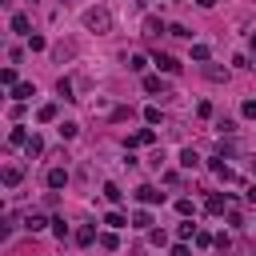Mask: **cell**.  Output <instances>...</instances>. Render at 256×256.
I'll return each mask as SVG.
<instances>
[{
  "mask_svg": "<svg viewBox=\"0 0 256 256\" xmlns=\"http://www.w3.org/2000/svg\"><path fill=\"white\" fill-rule=\"evenodd\" d=\"M84 24H88L92 32H112V12H104V8H92V12L84 16Z\"/></svg>",
  "mask_w": 256,
  "mask_h": 256,
  "instance_id": "6da1fadb",
  "label": "cell"
},
{
  "mask_svg": "<svg viewBox=\"0 0 256 256\" xmlns=\"http://www.w3.org/2000/svg\"><path fill=\"white\" fill-rule=\"evenodd\" d=\"M136 200H140V204H164V192H156L152 184H140V188H136Z\"/></svg>",
  "mask_w": 256,
  "mask_h": 256,
  "instance_id": "7a4b0ae2",
  "label": "cell"
},
{
  "mask_svg": "<svg viewBox=\"0 0 256 256\" xmlns=\"http://www.w3.org/2000/svg\"><path fill=\"white\" fill-rule=\"evenodd\" d=\"M152 140H156V132H152V128H140V132L128 136V148H144V144H152Z\"/></svg>",
  "mask_w": 256,
  "mask_h": 256,
  "instance_id": "3957f363",
  "label": "cell"
},
{
  "mask_svg": "<svg viewBox=\"0 0 256 256\" xmlns=\"http://www.w3.org/2000/svg\"><path fill=\"white\" fill-rule=\"evenodd\" d=\"M12 32H20V36H32V24H28V16H24V12H16V16H12Z\"/></svg>",
  "mask_w": 256,
  "mask_h": 256,
  "instance_id": "277c9868",
  "label": "cell"
},
{
  "mask_svg": "<svg viewBox=\"0 0 256 256\" xmlns=\"http://www.w3.org/2000/svg\"><path fill=\"white\" fill-rule=\"evenodd\" d=\"M156 64H160L164 72H180V60H176V56H168V52H156Z\"/></svg>",
  "mask_w": 256,
  "mask_h": 256,
  "instance_id": "5b68a950",
  "label": "cell"
},
{
  "mask_svg": "<svg viewBox=\"0 0 256 256\" xmlns=\"http://www.w3.org/2000/svg\"><path fill=\"white\" fill-rule=\"evenodd\" d=\"M32 96H36V88H32V84H16V88H12V100H20V104H24V100H32Z\"/></svg>",
  "mask_w": 256,
  "mask_h": 256,
  "instance_id": "8992f818",
  "label": "cell"
},
{
  "mask_svg": "<svg viewBox=\"0 0 256 256\" xmlns=\"http://www.w3.org/2000/svg\"><path fill=\"white\" fill-rule=\"evenodd\" d=\"M64 184H68V172L64 168H52L48 172V188H64Z\"/></svg>",
  "mask_w": 256,
  "mask_h": 256,
  "instance_id": "52a82bcc",
  "label": "cell"
},
{
  "mask_svg": "<svg viewBox=\"0 0 256 256\" xmlns=\"http://www.w3.org/2000/svg\"><path fill=\"white\" fill-rule=\"evenodd\" d=\"M144 92H152V96L160 92V96H164V80H160V76H144Z\"/></svg>",
  "mask_w": 256,
  "mask_h": 256,
  "instance_id": "ba28073f",
  "label": "cell"
},
{
  "mask_svg": "<svg viewBox=\"0 0 256 256\" xmlns=\"http://www.w3.org/2000/svg\"><path fill=\"white\" fill-rule=\"evenodd\" d=\"M24 152H28V156H40V152H44V140L32 132V136H28V144H24Z\"/></svg>",
  "mask_w": 256,
  "mask_h": 256,
  "instance_id": "9c48e42d",
  "label": "cell"
},
{
  "mask_svg": "<svg viewBox=\"0 0 256 256\" xmlns=\"http://www.w3.org/2000/svg\"><path fill=\"white\" fill-rule=\"evenodd\" d=\"M20 176H24V172H20L16 164H8V168H4V184H8V188H16V184H20Z\"/></svg>",
  "mask_w": 256,
  "mask_h": 256,
  "instance_id": "30bf717a",
  "label": "cell"
},
{
  "mask_svg": "<svg viewBox=\"0 0 256 256\" xmlns=\"http://www.w3.org/2000/svg\"><path fill=\"white\" fill-rule=\"evenodd\" d=\"M132 228H152V212H148V208H140V212L132 216Z\"/></svg>",
  "mask_w": 256,
  "mask_h": 256,
  "instance_id": "8fae6325",
  "label": "cell"
},
{
  "mask_svg": "<svg viewBox=\"0 0 256 256\" xmlns=\"http://www.w3.org/2000/svg\"><path fill=\"white\" fill-rule=\"evenodd\" d=\"M92 240H96V228H92V224L76 228V244H92Z\"/></svg>",
  "mask_w": 256,
  "mask_h": 256,
  "instance_id": "7c38bea8",
  "label": "cell"
},
{
  "mask_svg": "<svg viewBox=\"0 0 256 256\" xmlns=\"http://www.w3.org/2000/svg\"><path fill=\"white\" fill-rule=\"evenodd\" d=\"M128 68H132V72H144V68H148V56L132 52V56H128Z\"/></svg>",
  "mask_w": 256,
  "mask_h": 256,
  "instance_id": "4fadbf2b",
  "label": "cell"
},
{
  "mask_svg": "<svg viewBox=\"0 0 256 256\" xmlns=\"http://www.w3.org/2000/svg\"><path fill=\"white\" fill-rule=\"evenodd\" d=\"M36 120H40V124H48V120H56V104H40V112H36Z\"/></svg>",
  "mask_w": 256,
  "mask_h": 256,
  "instance_id": "5bb4252c",
  "label": "cell"
},
{
  "mask_svg": "<svg viewBox=\"0 0 256 256\" xmlns=\"http://www.w3.org/2000/svg\"><path fill=\"white\" fill-rule=\"evenodd\" d=\"M224 204H228V196H220V192L208 196V212H224Z\"/></svg>",
  "mask_w": 256,
  "mask_h": 256,
  "instance_id": "9a60e30c",
  "label": "cell"
},
{
  "mask_svg": "<svg viewBox=\"0 0 256 256\" xmlns=\"http://www.w3.org/2000/svg\"><path fill=\"white\" fill-rule=\"evenodd\" d=\"M104 224H108V228H124V224H128V216H124V212H108V216H104Z\"/></svg>",
  "mask_w": 256,
  "mask_h": 256,
  "instance_id": "2e32d148",
  "label": "cell"
},
{
  "mask_svg": "<svg viewBox=\"0 0 256 256\" xmlns=\"http://www.w3.org/2000/svg\"><path fill=\"white\" fill-rule=\"evenodd\" d=\"M144 32H148V36H160V32H164V24H160L156 16H148V20H144Z\"/></svg>",
  "mask_w": 256,
  "mask_h": 256,
  "instance_id": "e0dca14e",
  "label": "cell"
},
{
  "mask_svg": "<svg viewBox=\"0 0 256 256\" xmlns=\"http://www.w3.org/2000/svg\"><path fill=\"white\" fill-rule=\"evenodd\" d=\"M8 144H12V148H16V144H28V132H24V128H12V132H8Z\"/></svg>",
  "mask_w": 256,
  "mask_h": 256,
  "instance_id": "ac0fdd59",
  "label": "cell"
},
{
  "mask_svg": "<svg viewBox=\"0 0 256 256\" xmlns=\"http://www.w3.org/2000/svg\"><path fill=\"white\" fill-rule=\"evenodd\" d=\"M180 164H184V168H196V164H200V156H196L192 148H184V152H180Z\"/></svg>",
  "mask_w": 256,
  "mask_h": 256,
  "instance_id": "d6986e66",
  "label": "cell"
},
{
  "mask_svg": "<svg viewBox=\"0 0 256 256\" xmlns=\"http://www.w3.org/2000/svg\"><path fill=\"white\" fill-rule=\"evenodd\" d=\"M104 196H108V200H112V204H120V200H124V192H120V188H116V184H112V180H108V184H104Z\"/></svg>",
  "mask_w": 256,
  "mask_h": 256,
  "instance_id": "ffe728a7",
  "label": "cell"
},
{
  "mask_svg": "<svg viewBox=\"0 0 256 256\" xmlns=\"http://www.w3.org/2000/svg\"><path fill=\"white\" fill-rule=\"evenodd\" d=\"M44 224H48V220H44V216H40V212H32V216H28V224H24V228H28V232H40V228H44Z\"/></svg>",
  "mask_w": 256,
  "mask_h": 256,
  "instance_id": "44dd1931",
  "label": "cell"
},
{
  "mask_svg": "<svg viewBox=\"0 0 256 256\" xmlns=\"http://www.w3.org/2000/svg\"><path fill=\"white\" fill-rule=\"evenodd\" d=\"M96 244H100V248H108V252H112V248H116V236H112V232H100V236H96Z\"/></svg>",
  "mask_w": 256,
  "mask_h": 256,
  "instance_id": "7402d4cb",
  "label": "cell"
},
{
  "mask_svg": "<svg viewBox=\"0 0 256 256\" xmlns=\"http://www.w3.org/2000/svg\"><path fill=\"white\" fill-rule=\"evenodd\" d=\"M196 232H200V228H196L192 220H184V224H180V240H188V236H196Z\"/></svg>",
  "mask_w": 256,
  "mask_h": 256,
  "instance_id": "603a6c76",
  "label": "cell"
},
{
  "mask_svg": "<svg viewBox=\"0 0 256 256\" xmlns=\"http://www.w3.org/2000/svg\"><path fill=\"white\" fill-rule=\"evenodd\" d=\"M168 32H172V36H180V40H192V32H188V28H184V24H172V28H168Z\"/></svg>",
  "mask_w": 256,
  "mask_h": 256,
  "instance_id": "cb8c5ba5",
  "label": "cell"
},
{
  "mask_svg": "<svg viewBox=\"0 0 256 256\" xmlns=\"http://www.w3.org/2000/svg\"><path fill=\"white\" fill-rule=\"evenodd\" d=\"M192 60H208V44H192Z\"/></svg>",
  "mask_w": 256,
  "mask_h": 256,
  "instance_id": "d4e9b609",
  "label": "cell"
},
{
  "mask_svg": "<svg viewBox=\"0 0 256 256\" xmlns=\"http://www.w3.org/2000/svg\"><path fill=\"white\" fill-rule=\"evenodd\" d=\"M0 80H4L8 88H16V68H4V72H0Z\"/></svg>",
  "mask_w": 256,
  "mask_h": 256,
  "instance_id": "484cf974",
  "label": "cell"
},
{
  "mask_svg": "<svg viewBox=\"0 0 256 256\" xmlns=\"http://www.w3.org/2000/svg\"><path fill=\"white\" fill-rule=\"evenodd\" d=\"M56 92H60L64 100H72V80H60V84H56Z\"/></svg>",
  "mask_w": 256,
  "mask_h": 256,
  "instance_id": "4316f807",
  "label": "cell"
},
{
  "mask_svg": "<svg viewBox=\"0 0 256 256\" xmlns=\"http://www.w3.org/2000/svg\"><path fill=\"white\" fill-rule=\"evenodd\" d=\"M144 120H148V124H160V108H156V104H152V108H144Z\"/></svg>",
  "mask_w": 256,
  "mask_h": 256,
  "instance_id": "83f0119b",
  "label": "cell"
},
{
  "mask_svg": "<svg viewBox=\"0 0 256 256\" xmlns=\"http://www.w3.org/2000/svg\"><path fill=\"white\" fill-rule=\"evenodd\" d=\"M192 240H196V248H208V244H212V236H208V232H204V228H200V232H196V236H192Z\"/></svg>",
  "mask_w": 256,
  "mask_h": 256,
  "instance_id": "f1b7e54d",
  "label": "cell"
},
{
  "mask_svg": "<svg viewBox=\"0 0 256 256\" xmlns=\"http://www.w3.org/2000/svg\"><path fill=\"white\" fill-rule=\"evenodd\" d=\"M60 136H64V140H72V136H76V124H72V120H68V124H60Z\"/></svg>",
  "mask_w": 256,
  "mask_h": 256,
  "instance_id": "f546056e",
  "label": "cell"
},
{
  "mask_svg": "<svg viewBox=\"0 0 256 256\" xmlns=\"http://www.w3.org/2000/svg\"><path fill=\"white\" fill-rule=\"evenodd\" d=\"M244 116H256V100H244V108H240Z\"/></svg>",
  "mask_w": 256,
  "mask_h": 256,
  "instance_id": "4dcf8cb0",
  "label": "cell"
},
{
  "mask_svg": "<svg viewBox=\"0 0 256 256\" xmlns=\"http://www.w3.org/2000/svg\"><path fill=\"white\" fill-rule=\"evenodd\" d=\"M172 256H192V252H188V244H176V248H172Z\"/></svg>",
  "mask_w": 256,
  "mask_h": 256,
  "instance_id": "1f68e13d",
  "label": "cell"
},
{
  "mask_svg": "<svg viewBox=\"0 0 256 256\" xmlns=\"http://www.w3.org/2000/svg\"><path fill=\"white\" fill-rule=\"evenodd\" d=\"M248 204H256V184H252V188H248Z\"/></svg>",
  "mask_w": 256,
  "mask_h": 256,
  "instance_id": "d6a6232c",
  "label": "cell"
},
{
  "mask_svg": "<svg viewBox=\"0 0 256 256\" xmlns=\"http://www.w3.org/2000/svg\"><path fill=\"white\" fill-rule=\"evenodd\" d=\"M200 4H204V8H212V4H216V0H200Z\"/></svg>",
  "mask_w": 256,
  "mask_h": 256,
  "instance_id": "836d02e7",
  "label": "cell"
}]
</instances>
